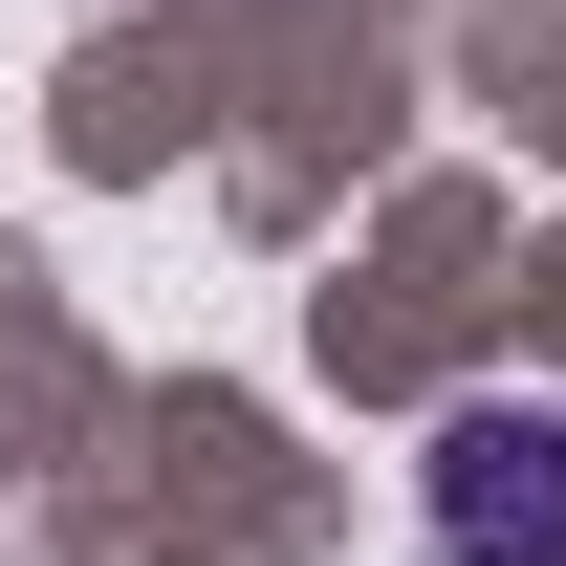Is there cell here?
Returning a JSON list of instances; mask_svg holds the SVG:
<instances>
[{
  "mask_svg": "<svg viewBox=\"0 0 566 566\" xmlns=\"http://www.w3.org/2000/svg\"><path fill=\"white\" fill-rule=\"evenodd\" d=\"M415 523H436V566H566V415L545 392H458L436 458H415Z\"/></svg>",
  "mask_w": 566,
  "mask_h": 566,
  "instance_id": "6da1fadb",
  "label": "cell"
}]
</instances>
